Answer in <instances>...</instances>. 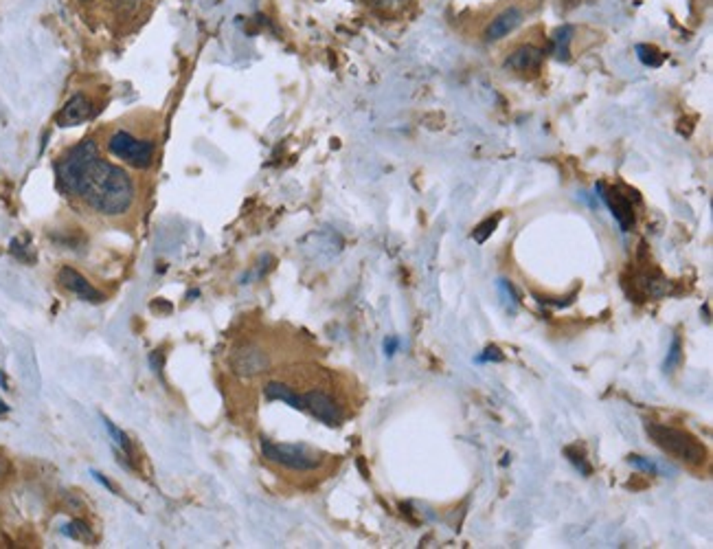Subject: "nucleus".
<instances>
[{"label": "nucleus", "mask_w": 713, "mask_h": 549, "mask_svg": "<svg viewBox=\"0 0 713 549\" xmlns=\"http://www.w3.org/2000/svg\"><path fill=\"white\" fill-rule=\"evenodd\" d=\"M564 455L569 457V462H571V464H573V466H575V468H577V470L584 474V477H589V474L593 472L591 464L586 462V457H584V455H582L577 448H573V446H571V448H566V450H564Z\"/></svg>", "instance_id": "nucleus-22"}, {"label": "nucleus", "mask_w": 713, "mask_h": 549, "mask_svg": "<svg viewBox=\"0 0 713 549\" xmlns=\"http://www.w3.org/2000/svg\"><path fill=\"white\" fill-rule=\"evenodd\" d=\"M68 196H77L99 215L117 217L134 205V182L125 170L105 158H90L79 170Z\"/></svg>", "instance_id": "nucleus-1"}, {"label": "nucleus", "mask_w": 713, "mask_h": 549, "mask_svg": "<svg viewBox=\"0 0 713 549\" xmlns=\"http://www.w3.org/2000/svg\"><path fill=\"white\" fill-rule=\"evenodd\" d=\"M262 455L268 462L295 472H312L323 464V455L307 444H277L268 437H262Z\"/></svg>", "instance_id": "nucleus-3"}, {"label": "nucleus", "mask_w": 713, "mask_h": 549, "mask_svg": "<svg viewBox=\"0 0 713 549\" xmlns=\"http://www.w3.org/2000/svg\"><path fill=\"white\" fill-rule=\"evenodd\" d=\"M303 396V405H305V413H309L312 417H316L319 422H323L325 427H340L345 419V411L338 402L334 400L332 393H327L323 389H312Z\"/></svg>", "instance_id": "nucleus-9"}, {"label": "nucleus", "mask_w": 713, "mask_h": 549, "mask_svg": "<svg viewBox=\"0 0 713 549\" xmlns=\"http://www.w3.org/2000/svg\"><path fill=\"white\" fill-rule=\"evenodd\" d=\"M496 225H499V217H489V220H485V222L483 225H479L477 229H474V233H472V237H474V240H477V242H485L487 240V237L494 233V229H496Z\"/></svg>", "instance_id": "nucleus-23"}, {"label": "nucleus", "mask_w": 713, "mask_h": 549, "mask_svg": "<svg viewBox=\"0 0 713 549\" xmlns=\"http://www.w3.org/2000/svg\"><path fill=\"white\" fill-rule=\"evenodd\" d=\"M90 474H93V479L97 481V484H101L105 490H110V492H113V494H117V488L113 486V481H110L108 477H105V474L103 472H99V470H90Z\"/></svg>", "instance_id": "nucleus-27"}, {"label": "nucleus", "mask_w": 713, "mask_h": 549, "mask_svg": "<svg viewBox=\"0 0 713 549\" xmlns=\"http://www.w3.org/2000/svg\"><path fill=\"white\" fill-rule=\"evenodd\" d=\"M62 534L72 538V541H79V543H93L95 541V534H93V529H90V525L82 519H75V521H70L62 527Z\"/></svg>", "instance_id": "nucleus-17"}, {"label": "nucleus", "mask_w": 713, "mask_h": 549, "mask_svg": "<svg viewBox=\"0 0 713 549\" xmlns=\"http://www.w3.org/2000/svg\"><path fill=\"white\" fill-rule=\"evenodd\" d=\"M544 58H546V53H544L542 46H538L534 42H520L511 51H507L503 66L514 72V75L532 77V75H538L540 72Z\"/></svg>", "instance_id": "nucleus-8"}, {"label": "nucleus", "mask_w": 713, "mask_h": 549, "mask_svg": "<svg viewBox=\"0 0 713 549\" xmlns=\"http://www.w3.org/2000/svg\"><path fill=\"white\" fill-rule=\"evenodd\" d=\"M58 282L62 284V288H66L68 292H72V295L79 297L82 301H88V303H101V301L105 299V297L101 295V292H99L93 284H90L79 270L70 268V266L60 268Z\"/></svg>", "instance_id": "nucleus-10"}, {"label": "nucleus", "mask_w": 713, "mask_h": 549, "mask_svg": "<svg viewBox=\"0 0 713 549\" xmlns=\"http://www.w3.org/2000/svg\"><path fill=\"white\" fill-rule=\"evenodd\" d=\"M628 464L632 468H636V470L648 472V474H667V472H674V468L658 464V462L650 460V457H643V455H628Z\"/></svg>", "instance_id": "nucleus-18"}, {"label": "nucleus", "mask_w": 713, "mask_h": 549, "mask_svg": "<svg viewBox=\"0 0 713 549\" xmlns=\"http://www.w3.org/2000/svg\"><path fill=\"white\" fill-rule=\"evenodd\" d=\"M499 292H501V297H503V303L507 310H511V313H516V308H518V297H516V292H514V286H511L507 279H499Z\"/></svg>", "instance_id": "nucleus-21"}, {"label": "nucleus", "mask_w": 713, "mask_h": 549, "mask_svg": "<svg viewBox=\"0 0 713 549\" xmlns=\"http://www.w3.org/2000/svg\"><path fill=\"white\" fill-rule=\"evenodd\" d=\"M231 370L240 378H255L272 370L270 352L259 343H242L231 354Z\"/></svg>", "instance_id": "nucleus-7"}, {"label": "nucleus", "mask_w": 713, "mask_h": 549, "mask_svg": "<svg viewBox=\"0 0 713 549\" xmlns=\"http://www.w3.org/2000/svg\"><path fill=\"white\" fill-rule=\"evenodd\" d=\"M534 9H536L534 0H511V3L507 0V3L494 11L492 18L485 23V27L481 31L483 42L494 44V42L505 40L507 35H511L527 20V15Z\"/></svg>", "instance_id": "nucleus-4"}, {"label": "nucleus", "mask_w": 713, "mask_h": 549, "mask_svg": "<svg viewBox=\"0 0 713 549\" xmlns=\"http://www.w3.org/2000/svg\"><path fill=\"white\" fill-rule=\"evenodd\" d=\"M264 393L268 400H281L285 402L288 407L292 409H297V411H305V405H303V396L299 391H295L290 387V384L281 382V380H270L266 382V387H264Z\"/></svg>", "instance_id": "nucleus-13"}, {"label": "nucleus", "mask_w": 713, "mask_h": 549, "mask_svg": "<svg viewBox=\"0 0 713 549\" xmlns=\"http://www.w3.org/2000/svg\"><path fill=\"white\" fill-rule=\"evenodd\" d=\"M99 156V145L97 141L93 139H84L82 143H77L75 148H70L62 160L55 165V172H58V185L64 194H70L72 189V182H75L79 170L84 168V165L90 160V158H95Z\"/></svg>", "instance_id": "nucleus-6"}, {"label": "nucleus", "mask_w": 713, "mask_h": 549, "mask_svg": "<svg viewBox=\"0 0 713 549\" xmlns=\"http://www.w3.org/2000/svg\"><path fill=\"white\" fill-rule=\"evenodd\" d=\"M101 419H103L105 431L110 433V437H113L115 448H119V450L127 457V460H130V462L134 464V446H132V442H130V437H127V435L113 422V419H108L105 415H101Z\"/></svg>", "instance_id": "nucleus-15"}, {"label": "nucleus", "mask_w": 713, "mask_h": 549, "mask_svg": "<svg viewBox=\"0 0 713 549\" xmlns=\"http://www.w3.org/2000/svg\"><path fill=\"white\" fill-rule=\"evenodd\" d=\"M90 117H93V101H90L84 93H77V95H72L64 103V108L60 110L58 125L72 127V125H79V123L88 121Z\"/></svg>", "instance_id": "nucleus-12"}, {"label": "nucleus", "mask_w": 713, "mask_h": 549, "mask_svg": "<svg viewBox=\"0 0 713 549\" xmlns=\"http://www.w3.org/2000/svg\"><path fill=\"white\" fill-rule=\"evenodd\" d=\"M9 411V407L5 405V402H3V398H0V415H5Z\"/></svg>", "instance_id": "nucleus-31"}, {"label": "nucleus", "mask_w": 713, "mask_h": 549, "mask_svg": "<svg viewBox=\"0 0 713 549\" xmlns=\"http://www.w3.org/2000/svg\"><path fill=\"white\" fill-rule=\"evenodd\" d=\"M9 474H11V464L5 455H0V481H5Z\"/></svg>", "instance_id": "nucleus-29"}, {"label": "nucleus", "mask_w": 713, "mask_h": 549, "mask_svg": "<svg viewBox=\"0 0 713 549\" xmlns=\"http://www.w3.org/2000/svg\"><path fill=\"white\" fill-rule=\"evenodd\" d=\"M645 433L663 453H667L669 457L679 460L691 470H700L702 466L709 464V450L705 448V444H700L696 437L683 429L648 419Z\"/></svg>", "instance_id": "nucleus-2"}, {"label": "nucleus", "mask_w": 713, "mask_h": 549, "mask_svg": "<svg viewBox=\"0 0 713 549\" xmlns=\"http://www.w3.org/2000/svg\"><path fill=\"white\" fill-rule=\"evenodd\" d=\"M636 58L641 60V64L656 68V66L663 64L665 55L658 51L656 46H652V44H636Z\"/></svg>", "instance_id": "nucleus-20"}, {"label": "nucleus", "mask_w": 713, "mask_h": 549, "mask_svg": "<svg viewBox=\"0 0 713 549\" xmlns=\"http://www.w3.org/2000/svg\"><path fill=\"white\" fill-rule=\"evenodd\" d=\"M397 350H399V339L397 336H387V339H384V354H387L389 358L395 356Z\"/></svg>", "instance_id": "nucleus-28"}, {"label": "nucleus", "mask_w": 713, "mask_h": 549, "mask_svg": "<svg viewBox=\"0 0 713 549\" xmlns=\"http://www.w3.org/2000/svg\"><path fill=\"white\" fill-rule=\"evenodd\" d=\"M681 362H683V339L679 334H674L672 345H669V350H667V358L663 362V370L667 374H672L676 367H681Z\"/></svg>", "instance_id": "nucleus-19"}, {"label": "nucleus", "mask_w": 713, "mask_h": 549, "mask_svg": "<svg viewBox=\"0 0 713 549\" xmlns=\"http://www.w3.org/2000/svg\"><path fill=\"white\" fill-rule=\"evenodd\" d=\"M9 248H11V253L15 255L18 260H23V262H27V264H33V262H35V255L29 253V248L23 246L20 240H11V246H9Z\"/></svg>", "instance_id": "nucleus-25"}, {"label": "nucleus", "mask_w": 713, "mask_h": 549, "mask_svg": "<svg viewBox=\"0 0 713 549\" xmlns=\"http://www.w3.org/2000/svg\"><path fill=\"white\" fill-rule=\"evenodd\" d=\"M503 360H505V356L496 345L485 347V352L477 356V362H503Z\"/></svg>", "instance_id": "nucleus-24"}, {"label": "nucleus", "mask_w": 713, "mask_h": 549, "mask_svg": "<svg viewBox=\"0 0 713 549\" xmlns=\"http://www.w3.org/2000/svg\"><path fill=\"white\" fill-rule=\"evenodd\" d=\"M597 191L599 196L603 198V203L608 205V209L612 211L615 220L619 222L621 231H630L632 225H634V209H632V203L630 200L621 194L619 189H612V187H603L601 182L597 185Z\"/></svg>", "instance_id": "nucleus-11"}, {"label": "nucleus", "mask_w": 713, "mask_h": 549, "mask_svg": "<svg viewBox=\"0 0 713 549\" xmlns=\"http://www.w3.org/2000/svg\"><path fill=\"white\" fill-rule=\"evenodd\" d=\"M108 152L134 170H148L154 163L156 145L150 139L134 137L127 130H117L108 139Z\"/></svg>", "instance_id": "nucleus-5"}, {"label": "nucleus", "mask_w": 713, "mask_h": 549, "mask_svg": "<svg viewBox=\"0 0 713 549\" xmlns=\"http://www.w3.org/2000/svg\"><path fill=\"white\" fill-rule=\"evenodd\" d=\"M150 365H152V370H154V374L158 376V378H162V367H165V356H162V352H152L150 354Z\"/></svg>", "instance_id": "nucleus-26"}, {"label": "nucleus", "mask_w": 713, "mask_h": 549, "mask_svg": "<svg viewBox=\"0 0 713 549\" xmlns=\"http://www.w3.org/2000/svg\"><path fill=\"white\" fill-rule=\"evenodd\" d=\"M573 33H575V27H571V25H564V27L555 29V33L551 35V51L555 53V58H558V60H562V62L569 60Z\"/></svg>", "instance_id": "nucleus-14"}, {"label": "nucleus", "mask_w": 713, "mask_h": 549, "mask_svg": "<svg viewBox=\"0 0 713 549\" xmlns=\"http://www.w3.org/2000/svg\"><path fill=\"white\" fill-rule=\"evenodd\" d=\"M0 389H9V382H7V376L0 372Z\"/></svg>", "instance_id": "nucleus-30"}, {"label": "nucleus", "mask_w": 713, "mask_h": 549, "mask_svg": "<svg viewBox=\"0 0 713 549\" xmlns=\"http://www.w3.org/2000/svg\"><path fill=\"white\" fill-rule=\"evenodd\" d=\"M364 5L382 15H402L413 7V0H364Z\"/></svg>", "instance_id": "nucleus-16"}]
</instances>
